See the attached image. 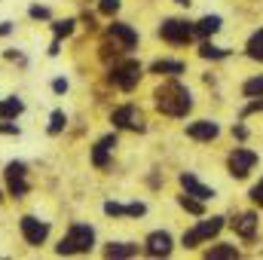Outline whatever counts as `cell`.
Segmentation results:
<instances>
[{
	"instance_id": "1",
	"label": "cell",
	"mask_w": 263,
	"mask_h": 260,
	"mask_svg": "<svg viewBox=\"0 0 263 260\" xmlns=\"http://www.w3.org/2000/svg\"><path fill=\"white\" fill-rule=\"evenodd\" d=\"M153 98H156V107H159L165 117H187L190 107H193V98H190L187 86H181L178 80L162 83V86L153 92Z\"/></svg>"
},
{
	"instance_id": "2",
	"label": "cell",
	"mask_w": 263,
	"mask_h": 260,
	"mask_svg": "<svg viewBox=\"0 0 263 260\" xmlns=\"http://www.w3.org/2000/svg\"><path fill=\"white\" fill-rule=\"evenodd\" d=\"M138 46V34L132 31L129 25H120V22H114L110 28H107V37H104V43H101V59H110V55H123V52H129Z\"/></svg>"
},
{
	"instance_id": "3",
	"label": "cell",
	"mask_w": 263,
	"mask_h": 260,
	"mask_svg": "<svg viewBox=\"0 0 263 260\" xmlns=\"http://www.w3.org/2000/svg\"><path fill=\"white\" fill-rule=\"evenodd\" d=\"M95 245V230L86 224H73L67 230V236L59 242V254H86Z\"/></svg>"
},
{
	"instance_id": "4",
	"label": "cell",
	"mask_w": 263,
	"mask_h": 260,
	"mask_svg": "<svg viewBox=\"0 0 263 260\" xmlns=\"http://www.w3.org/2000/svg\"><path fill=\"white\" fill-rule=\"evenodd\" d=\"M141 65L138 62H120V65H114L110 67V73H107V80L117 86V89H123V92H132L135 86H138V80H141Z\"/></svg>"
},
{
	"instance_id": "5",
	"label": "cell",
	"mask_w": 263,
	"mask_h": 260,
	"mask_svg": "<svg viewBox=\"0 0 263 260\" xmlns=\"http://www.w3.org/2000/svg\"><path fill=\"white\" fill-rule=\"evenodd\" d=\"M220 230H223V217H208V220H202L199 227H193V230H187V233H184V245H187V248L202 245V242L214 239Z\"/></svg>"
},
{
	"instance_id": "6",
	"label": "cell",
	"mask_w": 263,
	"mask_h": 260,
	"mask_svg": "<svg viewBox=\"0 0 263 260\" xmlns=\"http://www.w3.org/2000/svg\"><path fill=\"white\" fill-rule=\"evenodd\" d=\"M110 120H114L117 129H129V132H144L147 129L144 114H141L135 104H123V107H117V110L110 114Z\"/></svg>"
},
{
	"instance_id": "7",
	"label": "cell",
	"mask_w": 263,
	"mask_h": 260,
	"mask_svg": "<svg viewBox=\"0 0 263 260\" xmlns=\"http://www.w3.org/2000/svg\"><path fill=\"white\" fill-rule=\"evenodd\" d=\"M159 37H162V40H168V43H187V40H193L196 34H193V25H190V22L168 18V22H162V25H159Z\"/></svg>"
},
{
	"instance_id": "8",
	"label": "cell",
	"mask_w": 263,
	"mask_h": 260,
	"mask_svg": "<svg viewBox=\"0 0 263 260\" xmlns=\"http://www.w3.org/2000/svg\"><path fill=\"white\" fill-rule=\"evenodd\" d=\"M227 165H230V175H233V178H248V172L257 165V153H254V150H245V147H236V150L230 153Z\"/></svg>"
},
{
	"instance_id": "9",
	"label": "cell",
	"mask_w": 263,
	"mask_h": 260,
	"mask_svg": "<svg viewBox=\"0 0 263 260\" xmlns=\"http://www.w3.org/2000/svg\"><path fill=\"white\" fill-rule=\"evenodd\" d=\"M28 169H25V162H9L6 165V187H9V196H15V199H22V196L28 193Z\"/></svg>"
},
{
	"instance_id": "10",
	"label": "cell",
	"mask_w": 263,
	"mask_h": 260,
	"mask_svg": "<svg viewBox=\"0 0 263 260\" xmlns=\"http://www.w3.org/2000/svg\"><path fill=\"white\" fill-rule=\"evenodd\" d=\"M22 236H25L28 245H43L46 236H49V227L43 220H37V217L28 214V217H22Z\"/></svg>"
},
{
	"instance_id": "11",
	"label": "cell",
	"mask_w": 263,
	"mask_h": 260,
	"mask_svg": "<svg viewBox=\"0 0 263 260\" xmlns=\"http://www.w3.org/2000/svg\"><path fill=\"white\" fill-rule=\"evenodd\" d=\"M144 251H147L150 257H168V254H172V236H168L165 230L150 233L147 242H144Z\"/></svg>"
},
{
	"instance_id": "12",
	"label": "cell",
	"mask_w": 263,
	"mask_h": 260,
	"mask_svg": "<svg viewBox=\"0 0 263 260\" xmlns=\"http://www.w3.org/2000/svg\"><path fill=\"white\" fill-rule=\"evenodd\" d=\"M181 187H184V193L196 196V199H202V202H208V199L214 196V190H211V187H205L196 175H190V172H184V175H181Z\"/></svg>"
},
{
	"instance_id": "13",
	"label": "cell",
	"mask_w": 263,
	"mask_h": 260,
	"mask_svg": "<svg viewBox=\"0 0 263 260\" xmlns=\"http://www.w3.org/2000/svg\"><path fill=\"white\" fill-rule=\"evenodd\" d=\"M187 135L193 138V141H214L220 129H217V123H211V120H199V123H190L187 126Z\"/></svg>"
},
{
	"instance_id": "14",
	"label": "cell",
	"mask_w": 263,
	"mask_h": 260,
	"mask_svg": "<svg viewBox=\"0 0 263 260\" xmlns=\"http://www.w3.org/2000/svg\"><path fill=\"white\" fill-rule=\"evenodd\" d=\"M233 230H236L242 239H254V236H257V214H254V211H245V214L233 217Z\"/></svg>"
},
{
	"instance_id": "15",
	"label": "cell",
	"mask_w": 263,
	"mask_h": 260,
	"mask_svg": "<svg viewBox=\"0 0 263 260\" xmlns=\"http://www.w3.org/2000/svg\"><path fill=\"white\" fill-rule=\"evenodd\" d=\"M114 147H117V135H104V138L95 144V150H92V162H95L98 169H101V165H107V159H110Z\"/></svg>"
},
{
	"instance_id": "16",
	"label": "cell",
	"mask_w": 263,
	"mask_h": 260,
	"mask_svg": "<svg viewBox=\"0 0 263 260\" xmlns=\"http://www.w3.org/2000/svg\"><path fill=\"white\" fill-rule=\"evenodd\" d=\"M217 31H220V18H217V15H205L202 22L193 25V34H196V37H211V34H217Z\"/></svg>"
},
{
	"instance_id": "17",
	"label": "cell",
	"mask_w": 263,
	"mask_h": 260,
	"mask_svg": "<svg viewBox=\"0 0 263 260\" xmlns=\"http://www.w3.org/2000/svg\"><path fill=\"white\" fill-rule=\"evenodd\" d=\"M104 254L107 257H135L138 254V245H132V242H110L104 248Z\"/></svg>"
},
{
	"instance_id": "18",
	"label": "cell",
	"mask_w": 263,
	"mask_h": 260,
	"mask_svg": "<svg viewBox=\"0 0 263 260\" xmlns=\"http://www.w3.org/2000/svg\"><path fill=\"white\" fill-rule=\"evenodd\" d=\"M205 257L208 260H236L239 257V248L236 245H214V248L205 251Z\"/></svg>"
},
{
	"instance_id": "19",
	"label": "cell",
	"mask_w": 263,
	"mask_h": 260,
	"mask_svg": "<svg viewBox=\"0 0 263 260\" xmlns=\"http://www.w3.org/2000/svg\"><path fill=\"white\" fill-rule=\"evenodd\" d=\"M22 110H25V104H22L18 98H6V101H0V120H15Z\"/></svg>"
},
{
	"instance_id": "20",
	"label": "cell",
	"mask_w": 263,
	"mask_h": 260,
	"mask_svg": "<svg viewBox=\"0 0 263 260\" xmlns=\"http://www.w3.org/2000/svg\"><path fill=\"white\" fill-rule=\"evenodd\" d=\"M245 49H248V59L263 62V28L251 34V40H248V46H245Z\"/></svg>"
},
{
	"instance_id": "21",
	"label": "cell",
	"mask_w": 263,
	"mask_h": 260,
	"mask_svg": "<svg viewBox=\"0 0 263 260\" xmlns=\"http://www.w3.org/2000/svg\"><path fill=\"white\" fill-rule=\"evenodd\" d=\"M153 73H168V77H175V73H184V62H168V59H162V62H156V65L150 67Z\"/></svg>"
},
{
	"instance_id": "22",
	"label": "cell",
	"mask_w": 263,
	"mask_h": 260,
	"mask_svg": "<svg viewBox=\"0 0 263 260\" xmlns=\"http://www.w3.org/2000/svg\"><path fill=\"white\" fill-rule=\"evenodd\" d=\"M178 202H181V208L190 211V214H202V211H205V208H202V199H196V196H190V193H184Z\"/></svg>"
},
{
	"instance_id": "23",
	"label": "cell",
	"mask_w": 263,
	"mask_h": 260,
	"mask_svg": "<svg viewBox=\"0 0 263 260\" xmlns=\"http://www.w3.org/2000/svg\"><path fill=\"white\" fill-rule=\"evenodd\" d=\"M242 92H245L248 98H254V95H263V73H260V77H254V80H248V83L242 86Z\"/></svg>"
},
{
	"instance_id": "24",
	"label": "cell",
	"mask_w": 263,
	"mask_h": 260,
	"mask_svg": "<svg viewBox=\"0 0 263 260\" xmlns=\"http://www.w3.org/2000/svg\"><path fill=\"white\" fill-rule=\"evenodd\" d=\"M199 55H202V59H227V49H217V46H211V43H202V46H199Z\"/></svg>"
},
{
	"instance_id": "25",
	"label": "cell",
	"mask_w": 263,
	"mask_h": 260,
	"mask_svg": "<svg viewBox=\"0 0 263 260\" xmlns=\"http://www.w3.org/2000/svg\"><path fill=\"white\" fill-rule=\"evenodd\" d=\"M73 25H77L73 18H65V22H55V25H52V31H55V37L62 40V37H70V34H73Z\"/></svg>"
},
{
	"instance_id": "26",
	"label": "cell",
	"mask_w": 263,
	"mask_h": 260,
	"mask_svg": "<svg viewBox=\"0 0 263 260\" xmlns=\"http://www.w3.org/2000/svg\"><path fill=\"white\" fill-rule=\"evenodd\" d=\"M65 114H62V110H55V114H52V123H49V135H59V132L65 129Z\"/></svg>"
},
{
	"instance_id": "27",
	"label": "cell",
	"mask_w": 263,
	"mask_h": 260,
	"mask_svg": "<svg viewBox=\"0 0 263 260\" xmlns=\"http://www.w3.org/2000/svg\"><path fill=\"white\" fill-rule=\"evenodd\" d=\"M104 214L120 217V214H126V205H120V202H104Z\"/></svg>"
},
{
	"instance_id": "28",
	"label": "cell",
	"mask_w": 263,
	"mask_h": 260,
	"mask_svg": "<svg viewBox=\"0 0 263 260\" xmlns=\"http://www.w3.org/2000/svg\"><path fill=\"white\" fill-rule=\"evenodd\" d=\"M98 9H101L104 15H114V12L120 9V0H101V3H98Z\"/></svg>"
},
{
	"instance_id": "29",
	"label": "cell",
	"mask_w": 263,
	"mask_h": 260,
	"mask_svg": "<svg viewBox=\"0 0 263 260\" xmlns=\"http://www.w3.org/2000/svg\"><path fill=\"white\" fill-rule=\"evenodd\" d=\"M251 199H254V205H260L263 208V178H260V184L251 187Z\"/></svg>"
},
{
	"instance_id": "30",
	"label": "cell",
	"mask_w": 263,
	"mask_h": 260,
	"mask_svg": "<svg viewBox=\"0 0 263 260\" xmlns=\"http://www.w3.org/2000/svg\"><path fill=\"white\" fill-rule=\"evenodd\" d=\"M257 110H263V98H257V101H251L245 110H242V117H248V114H257Z\"/></svg>"
},
{
	"instance_id": "31",
	"label": "cell",
	"mask_w": 263,
	"mask_h": 260,
	"mask_svg": "<svg viewBox=\"0 0 263 260\" xmlns=\"http://www.w3.org/2000/svg\"><path fill=\"white\" fill-rule=\"evenodd\" d=\"M31 15H34V18H49V9H43V6H31Z\"/></svg>"
},
{
	"instance_id": "32",
	"label": "cell",
	"mask_w": 263,
	"mask_h": 260,
	"mask_svg": "<svg viewBox=\"0 0 263 260\" xmlns=\"http://www.w3.org/2000/svg\"><path fill=\"white\" fill-rule=\"evenodd\" d=\"M0 135H18L15 126H6V123H0Z\"/></svg>"
},
{
	"instance_id": "33",
	"label": "cell",
	"mask_w": 263,
	"mask_h": 260,
	"mask_svg": "<svg viewBox=\"0 0 263 260\" xmlns=\"http://www.w3.org/2000/svg\"><path fill=\"white\" fill-rule=\"evenodd\" d=\"M233 135H236V138H248V129H245V126H236Z\"/></svg>"
},
{
	"instance_id": "34",
	"label": "cell",
	"mask_w": 263,
	"mask_h": 260,
	"mask_svg": "<svg viewBox=\"0 0 263 260\" xmlns=\"http://www.w3.org/2000/svg\"><path fill=\"white\" fill-rule=\"evenodd\" d=\"M52 89H55V92H65L67 83H65V80H55V83H52Z\"/></svg>"
},
{
	"instance_id": "35",
	"label": "cell",
	"mask_w": 263,
	"mask_h": 260,
	"mask_svg": "<svg viewBox=\"0 0 263 260\" xmlns=\"http://www.w3.org/2000/svg\"><path fill=\"white\" fill-rule=\"evenodd\" d=\"M9 31H12V28H9V22H3V25H0V37H3V34H9Z\"/></svg>"
},
{
	"instance_id": "36",
	"label": "cell",
	"mask_w": 263,
	"mask_h": 260,
	"mask_svg": "<svg viewBox=\"0 0 263 260\" xmlns=\"http://www.w3.org/2000/svg\"><path fill=\"white\" fill-rule=\"evenodd\" d=\"M175 3H181V6H187V3H190V0H175Z\"/></svg>"
}]
</instances>
